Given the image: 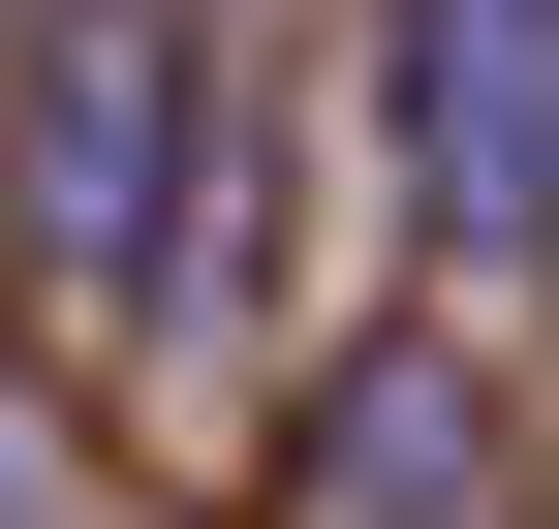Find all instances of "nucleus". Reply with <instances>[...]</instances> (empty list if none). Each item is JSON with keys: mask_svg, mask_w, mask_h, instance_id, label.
Masks as SVG:
<instances>
[{"mask_svg": "<svg viewBox=\"0 0 559 529\" xmlns=\"http://www.w3.org/2000/svg\"><path fill=\"white\" fill-rule=\"evenodd\" d=\"M311 529H498V374L466 343H342L311 374Z\"/></svg>", "mask_w": 559, "mask_h": 529, "instance_id": "obj_3", "label": "nucleus"}, {"mask_svg": "<svg viewBox=\"0 0 559 529\" xmlns=\"http://www.w3.org/2000/svg\"><path fill=\"white\" fill-rule=\"evenodd\" d=\"M0 219H32V311H187V219H218V0H0Z\"/></svg>", "mask_w": 559, "mask_h": 529, "instance_id": "obj_1", "label": "nucleus"}, {"mask_svg": "<svg viewBox=\"0 0 559 529\" xmlns=\"http://www.w3.org/2000/svg\"><path fill=\"white\" fill-rule=\"evenodd\" d=\"M404 219L466 281H559V0H404Z\"/></svg>", "mask_w": 559, "mask_h": 529, "instance_id": "obj_2", "label": "nucleus"}]
</instances>
